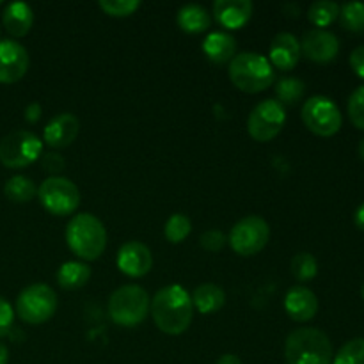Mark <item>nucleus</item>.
<instances>
[{
  "label": "nucleus",
  "mask_w": 364,
  "mask_h": 364,
  "mask_svg": "<svg viewBox=\"0 0 364 364\" xmlns=\"http://www.w3.org/2000/svg\"><path fill=\"white\" fill-rule=\"evenodd\" d=\"M149 313L155 326L162 333L178 336L191 327L194 318V304L185 288L180 284H169L156 291L149 306Z\"/></svg>",
  "instance_id": "1"
},
{
  "label": "nucleus",
  "mask_w": 364,
  "mask_h": 364,
  "mask_svg": "<svg viewBox=\"0 0 364 364\" xmlns=\"http://www.w3.org/2000/svg\"><path fill=\"white\" fill-rule=\"evenodd\" d=\"M66 244L82 262H95L107 247V230L92 213H77L66 226Z\"/></svg>",
  "instance_id": "2"
},
{
  "label": "nucleus",
  "mask_w": 364,
  "mask_h": 364,
  "mask_svg": "<svg viewBox=\"0 0 364 364\" xmlns=\"http://www.w3.org/2000/svg\"><path fill=\"white\" fill-rule=\"evenodd\" d=\"M284 358L288 364H333V343L320 329L302 327L284 341Z\"/></svg>",
  "instance_id": "3"
},
{
  "label": "nucleus",
  "mask_w": 364,
  "mask_h": 364,
  "mask_svg": "<svg viewBox=\"0 0 364 364\" xmlns=\"http://www.w3.org/2000/svg\"><path fill=\"white\" fill-rule=\"evenodd\" d=\"M230 78L240 91L256 95L272 85L274 68L262 53L242 52L230 63Z\"/></svg>",
  "instance_id": "4"
},
{
  "label": "nucleus",
  "mask_w": 364,
  "mask_h": 364,
  "mask_svg": "<svg viewBox=\"0 0 364 364\" xmlns=\"http://www.w3.org/2000/svg\"><path fill=\"white\" fill-rule=\"evenodd\" d=\"M149 299L148 291L137 284H124L117 288L109 299V316L116 326L121 327H135L144 322L149 315Z\"/></svg>",
  "instance_id": "5"
},
{
  "label": "nucleus",
  "mask_w": 364,
  "mask_h": 364,
  "mask_svg": "<svg viewBox=\"0 0 364 364\" xmlns=\"http://www.w3.org/2000/svg\"><path fill=\"white\" fill-rule=\"evenodd\" d=\"M57 295L45 283H34L23 288L16 299V313L25 323L39 326L55 315Z\"/></svg>",
  "instance_id": "6"
},
{
  "label": "nucleus",
  "mask_w": 364,
  "mask_h": 364,
  "mask_svg": "<svg viewBox=\"0 0 364 364\" xmlns=\"http://www.w3.org/2000/svg\"><path fill=\"white\" fill-rule=\"evenodd\" d=\"M39 201L46 212L53 215H71L80 205V191L71 180L63 176H50L39 185Z\"/></svg>",
  "instance_id": "7"
},
{
  "label": "nucleus",
  "mask_w": 364,
  "mask_h": 364,
  "mask_svg": "<svg viewBox=\"0 0 364 364\" xmlns=\"http://www.w3.org/2000/svg\"><path fill=\"white\" fill-rule=\"evenodd\" d=\"M301 116L306 128L318 137H333L343 123L338 105L327 96H311L306 100Z\"/></svg>",
  "instance_id": "8"
},
{
  "label": "nucleus",
  "mask_w": 364,
  "mask_h": 364,
  "mask_svg": "<svg viewBox=\"0 0 364 364\" xmlns=\"http://www.w3.org/2000/svg\"><path fill=\"white\" fill-rule=\"evenodd\" d=\"M270 238V228L265 219L249 215L238 220L230 231V245L238 256H255L265 249Z\"/></svg>",
  "instance_id": "9"
},
{
  "label": "nucleus",
  "mask_w": 364,
  "mask_h": 364,
  "mask_svg": "<svg viewBox=\"0 0 364 364\" xmlns=\"http://www.w3.org/2000/svg\"><path fill=\"white\" fill-rule=\"evenodd\" d=\"M43 144L32 132L16 130L0 141V162L9 169L31 166L41 156Z\"/></svg>",
  "instance_id": "10"
},
{
  "label": "nucleus",
  "mask_w": 364,
  "mask_h": 364,
  "mask_svg": "<svg viewBox=\"0 0 364 364\" xmlns=\"http://www.w3.org/2000/svg\"><path fill=\"white\" fill-rule=\"evenodd\" d=\"M287 123V110L277 100H263L247 117V132L256 142L276 139Z\"/></svg>",
  "instance_id": "11"
},
{
  "label": "nucleus",
  "mask_w": 364,
  "mask_h": 364,
  "mask_svg": "<svg viewBox=\"0 0 364 364\" xmlns=\"http://www.w3.org/2000/svg\"><path fill=\"white\" fill-rule=\"evenodd\" d=\"M28 70V52L14 39H0V84L21 80Z\"/></svg>",
  "instance_id": "12"
},
{
  "label": "nucleus",
  "mask_w": 364,
  "mask_h": 364,
  "mask_svg": "<svg viewBox=\"0 0 364 364\" xmlns=\"http://www.w3.org/2000/svg\"><path fill=\"white\" fill-rule=\"evenodd\" d=\"M301 52L313 63L327 64L336 59L340 52V39L326 28H313L302 38Z\"/></svg>",
  "instance_id": "13"
},
{
  "label": "nucleus",
  "mask_w": 364,
  "mask_h": 364,
  "mask_svg": "<svg viewBox=\"0 0 364 364\" xmlns=\"http://www.w3.org/2000/svg\"><path fill=\"white\" fill-rule=\"evenodd\" d=\"M153 255L142 242H127L117 252V269L128 277H142L151 270Z\"/></svg>",
  "instance_id": "14"
},
{
  "label": "nucleus",
  "mask_w": 364,
  "mask_h": 364,
  "mask_svg": "<svg viewBox=\"0 0 364 364\" xmlns=\"http://www.w3.org/2000/svg\"><path fill=\"white\" fill-rule=\"evenodd\" d=\"M80 132V123L77 117L70 112H63L50 119V123L45 127L43 139L46 144L53 149L68 148L75 142Z\"/></svg>",
  "instance_id": "15"
},
{
  "label": "nucleus",
  "mask_w": 364,
  "mask_h": 364,
  "mask_svg": "<svg viewBox=\"0 0 364 364\" xmlns=\"http://www.w3.org/2000/svg\"><path fill=\"white\" fill-rule=\"evenodd\" d=\"M301 53V41L290 32H279L270 43L269 60L272 68L290 71L297 66Z\"/></svg>",
  "instance_id": "16"
},
{
  "label": "nucleus",
  "mask_w": 364,
  "mask_h": 364,
  "mask_svg": "<svg viewBox=\"0 0 364 364\" xmlns=\"http://www.w3.org/2000/svg\"><path fill=\"white\" fill-rule=\"evenodd\" d=\"M284 309L295 322H309L318 313V299L309 288L299 284V287L288 290L287 297H284Z\"/></svg>",
  "instance_id": "17"
},
{
  "label": "nucleus",
  "mask_w": 364,
  "mask_h": 364,
  "mask_svg": "<svg viewBox=\"0 0 364 364\" xmlns=\"http://www.w3.org/2000/svg\"><path fill=\"white\" fill-rule=\"evenodd\" d=\"M213 16L224 28L237 31L252 16V4L249 0H217L213 4Z\"/></svg>",
  "instance_id": "18"
},
{
  "label": "nucleus",
  "mask_w": 364,
  "mask_h": 364,
  "mask_svg": "<svg viewBox=\"0 0 364 364\" xmlns=\"http://www.w3.org/2000/svg\"><path fill=\"white\" fill-rule=\"evenodd\" d=\"M4 28L9 32L13 38H23L31 32L34 23V13L31 6L25 2H11L7 4L2 14Z\"/></svg>",
  "instance_id": "19"
},
{
  "label": "nucleus",
  "mask_w": 364,
  "mask_h": 364,
  "mask_svg": "<svg viewBox=\"0 0 364 364\" xmlns=\"http://www.w3.org/2000/svg\"><path fill=\"white\" fill-rule=\"evenodd\" d=\"M203 52L213 64H228L237 55V43L228 32H210L203 41Z\"/></svg>",
  "instance_id": "20"
},
{
  "label": "nucleus",
  "mask_w": 364,
  "mask_h": 364,
  "mask_svg": "<svg viewBox=\"0 0 364 364\" xmlns=\"http://www.w3.org/2000/svg\"><path fill=\"white\" fill-rule=\"evenodd\" d=\"M192 304L203 315H212V313L220 311L226 304V294L220 287L213 283H203L192 291L191 295Z\"/></svg>",
  "instance_id": "21"
},
{
  "label": "nucleus",
  "mask_w": 364,
  "mask_h": 364,
  "mask_svg": "<svg viewBox=\"0 0 364 364\" xmlns=\"http://www.w3.org/2000/svg\"><path fill=\"white\" fill-rule=\"evenodd\" d=\"M176 21L181 31L188 32V34H201L210 27L212 18H210V13L203 6L187 4V6L178 11Z\"/></svg>",
  "instance_id": "22"
},
{
  "label": "nucleus",
  "mask_w": 364,
  "mask_h": 364,
  "mask_svg": "<svg viewBox=\"0 0 364 364\" xmlns=\"http://www.w3.org/2000/svg\"><path fill=\"white\" fill-rule=\"evenodd\" d=\"M91 279V267L84 262H66L57 270V283L64 290H78Z\"/></svg>",
  "instance_id": "23"
},
{
  "label": "nucleus",
  "mask_w": 364,
  "mask_h": 364,
  "mask_svg": "<svg viewBox=\"0 0 364 364\" xmlns=\"http://www.w3.org/2000/svg\"><path fill=\"white\" fill-rule=\"evenodd\" d=\"M4 194L9 201L13 203H28L36 198L38 194V188H36V183L27 176H18L9 178L4 185Z\"/></svg>",
  "instance_id": "24"
},
{
  "label": "nucleus",
  "mask_w": 364,
  "mask_h": 364,
  "mask_svg": "<svg viewBox=\"0 0 364 364\" xmlns=\"http://www.w3.org/2000/svg\"><path fill=\"white\" fill-rule=\"evenodd\" d=\"M340 16V6L331 0H318L313 2L308 9V18L316 28L329 27L333 21L338 20Z\"/></svg>",
  "instance_id": "25"
},
{
  "label": "nucleus",
  "mask_w": 364,
  "mask_h": 364,
  "mask_svg": "<svg viewBox=\"0 0 364 364\" xmlns=\"http://www.w3.org/2000/svg\"><path fill=\"white\" fill-rule=\"evenodd\" d=\"M306 92V84L297 77H284L276 84V96L281 105H295L302 100Z\"/></svg>",
  "instance_id": "26"
},
{
  "label": "nucleus",
  "mask_w": 364,
  "mask_h": 364,
  "mask_svg": "<svg viewBox=\"0 0 364 364\" xmlns=\"http://www.w3.org/2000/svg\"><path fill=\"white\" fill-rule=\"evenodd\" d=\"M290 269L295 279L306 283V281H311L318 274V263H316L315 256L311 252H299L291 258Z\"/></svg>",
  "instance_id": "27"
},
{
  "label": "nucleus",
  "mask_w": 364,
  "mask_h": 364,
  "mask_svg": "<svg viewBox=\"0 0 364 364\" xmlns=\"http://www.w3.org/2000/svg\"><path fill=\"white\" fill-rule=\"evenodd\" d=\"M340 21L347 31L364 32V4L348 2L340 7Z\"/></svg>",
  "instance_id": "28"
},
{
  "label": "nucleus",
  "mask_w": 364,
  "mask_h": 364,
  "mask_svg": "<svg viewBox=\"0 0 364 364\" xmlns=\"http://www.w3.org/2000/svg\"><path fill=\"white\" fill-rule=\"evenodd\" d=\"M192 223L187 215L183 213H174V215L169 217V220L166 223V228H164V235H166L167 240L171 244H180L185 238L191 235Z\"/></svg>",
  "instance_id": "29"
},
{
  "label": "nucleus",
  "mask_w": 364,
  "mask_h": 364,
  "mask_svg": "<svg viewBox=\"0 0 364 364\" xmlns=\"http://www.w3.org/2000/svg\"><path fill=\"white\" fill-rule=\"evenodd\" d=\"M333 364H364L363 338H355V340L347 341L333 358Z\"/></svg>",
  "instance_id": "30"
},
{
  "label": "nucleus",
  "mask_w": 364,
  "mask_h": 364,
  "mask_svg": "<svg viewBox=\"0 0 364 364\" xmlns=\"http://www.w3.org/2000/svg\"><path fill=\"white\" fill-rule=\"evenodd\" d=\"M100 7L105 14L114 18L130 16L141 7L139 0H100Z\"/></svg>",
  "instance_id": "31"
},
{
  "label": "nucleus",
  "mask_w": 364,
  "mask_h": 364,
  "mask_svg": "<svg viewBox=\"0 0 364 364\" xmlns=\"http://www.w3.org/2000/svg\"><path fill=\"white\" fill-rule=\"evenodd\" d=\"M348 117L355 128L364 130V85H359L348 98Z\"/></svg>",
  "instance_id": "32"
},
{
  "label": "nucleus",
  "mask_w": 364,
  "mask_h": 364,
  "mask_svg": "<svg viewBox=\"0 0 364 364\" xmlns=\"http://www.w3.org/2000/svg\"><path fill=\"white\" fill-rule=\"evenodd\" d=\"M199 244H201V247L205 249V251L219 252L223 251L224 245H226V235L219 230H208L201 235Z\"/></svg>",
  "instance_id": "33"
},
{
  "label": "nucleus",
  "mask_w": 364,
  "mask_h": 364,
  "mask_svg": "<svg viewBox=\"0 0 364 364\" xmlns=\"http://www.w3.org/2000/svg\"><path fill=\"white\" fill-rule=\"evenodd\" d=\"M14 322V311L11 308L9 302L6 301L4 297H0V338L7 336L13 327Z\"/></svg>",
  "instance_id": "34"
},
{
  "label": "nucleus",
  "mask_w": 364,
  "mask_h": 364,
  "mask_svg": "<svg viewBox=\"0 0 364 364\" xmlns=\"http://www.w3.org/2000/svg\"><path fill=\"white\" fill-rule=\"evenodd\" d=\"M64 159L59 155V153H48V155L43 156V167L45 171L52 173V176H55V173L64 169Z\"/></svg>",
  "instance_id": "35"
},
{
  "label": "nucleus",
  "mask_w": 364,
  "mask_h": 364,
  "mask_svg": "<svg viewBox=\"0 0 364 364\" xmlns=\"http://www.w3.org/2000/svg\"><path fill=\"white\" fill-rule=\"evenodd\" d=\"M350 66L354 73L364 80V45L354 48V52L350 53Z\"/></svg>",
  "instance_id": "36"
},
{
  "label": "nucleus",
  "mask_w": 364,
  "mask_h": 364,
  "mask_svg": "<svg viewBox=\"0 0 364 364\" xmlns=\"http://www.w3.org/2000/svg\"><path fill=\"white\" fill-rule=\"evenodd\" d=\"M39 117H41V105H39V103H31V105H27V109H25V119H27L28 123H36V121H39Z\"/></svg>",
  "instance_id": "37"
},
{
  "label": "nucleus",
  "mask_w": 364,
  "mask_h": 364,
  "mask_svg": "<svg viewBox=\"0 0 364 364\" xmlns=\"http://www.w3.org/2000/svg\"><path fill=\"white\" fill-rule=\"evenodd\" d=\"M217 364H244L240 361V358L235 354H224L220 355L219 361H217Z\"/></svg>",
  "instance_id": "38"
},
{
  "label": "nucleus",
  "mask_w": 364,
  "mask_h": 364,
  "mask_svg": "<svg viewBox=\"0 0 364 364\" xmlns=\"http://www.w3.org/2000/svg\"><path fill=\"white\" fill-rule=\"evenodd\" d=\"M354 223L359 230L364 231V203L355 210V215H354Z\"/></svg>",
  "instance_id": "39"
},
{
  "label": "nucleus",
  "mask_w": 364,
  "mask_h": 364,
  "mask_svg": "<svg viewBox=\"0 0 364 364\" xmlns=\"http://www.w3.org/2000/svg\"><path fill=\"white\" fill-rule=\"evenodd\" d=\"M9 361V350L4 343H0V364H7Z\"/></svg>",
  "instance_id": "40"
},
{
  "label": "nucleus",
  "mask_w": 364,
  "mask_h": 364,
  "mask_svg": "<svg viewBox=\"0 0 364 364\" xmlns=\"http://www.w3.org/2000/svg\"><path fill=\"white\" fill-rule=\"evenodd\" d=\"M358 153H359V156H361V160H363V162H364V139H363L361 142H359Z\"/></svg>",
  "instance_id": "41"
},
{
  "label": "nucleus",
  "mask_w": 364,
  "mask_h": 364,
  "mask_svg": "<svg viewBox=\"0 0 364 364\" xmlns=\"http://www.w3.org/2000/svg\"><path fill=\"white\" fill-rule=\"evenodd\" d=\"M361 295H363V299H364V284H363V288H361Z\"/></svg>",
  "instance_id": "42"
},
{
  "label": "nucleus",
  "mask_w": 364,
  "mask_h": 364,
  "mask_svg": "<svg viewBox=\"0 0 364 364\" xmlns=\"http://www.w3.org/2000/svg\"><path fill=\"white\" fill-rule=\"evenodd\" d=\"M0 6H2V2H0Z\"/></svg>",
  "instance_id": "43"
}]
</instances>
